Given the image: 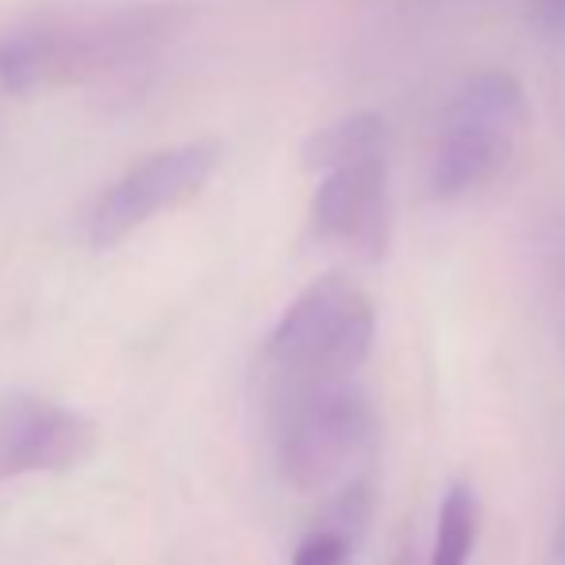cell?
<instances>
[{
  "label": "cell",
  "mask_w": 565,
  "mask_h": 565,
  "mask_svg": "<svg viewBox=\"0 0 565 565\" xmlns=\"http://www.w3.org/2000/svg\"><path fill=\"white\" fill-rule=\"evenodd\" d=\"M393 154H370L320 173L312 196V235L342 243L365 262H381L393 238V201H388Z\"/></svg>",
  "instance_id": "7"
},
{
  "label": "cell",
  "mask_w": 565,
  "mask_h": 565,
  "mask_svg": "<svg viewBox=\"0 0 565 565\" xmlns=\"http://www.w3.org/2000/svg\"><path fill=\"white\" fill-rule=\"evenodd\" d=\"M477 523H481V512H477L473 489L466 481H454L447 497H443L439 527H435V551L427 565H466L477 543Z\"/></svg>",
  "instance_id": "9"
},
{
  "label": "cell",
  "mask_w": 565,
  "mask_h": 565,
  "mask_svg": "<svg viewBox=\"0 0 565 565\" xmlns=\"http://www.w3.org/2000/svg\"><path fill=\"white\" fill-rule=\"evenodd\" d=\"M543 274H546V292H551L554 320H558V331L565 339V224H554L551 235H546Z\"/></svg>",
  "instance_id": "11"
},
{
  "label": "cell",
  "mask_w": 565,
  "mask_h": 565,
  "mask_svg": "<svg viewBox=\"0 0 565 565\" xmlns=\"http://www.w3.org/2000/svg\"><path fill=\"white\" fill-rule=\"evenodd\" d=\"M196 20L189 0H108L35 12L0 31V85L15 97L131 70Z\"/></svg>",
  "instance_id": "1"
},
{
  "label": "cell",
  "mask_w": 565,
  "mask_h": 565,
  "mask_svg": "<svg viewBox=\"0 0 565 565\" xmlns=\"http://www.w3.org/2000/svg\"><path fill=\"white\" fill-rule=\"evenodd\" d=\"M527 20L543 35L565 39V0H527Z\"/></svg>",
  "instance_id": "12"
},
{
  "label": "cell",
  "mask_w": 565,
  "mask_h": 565,
  "mask_svg": "<svg viewBox=\"0 0 565 565\" xmlns=\"http://www.w3.org/2000/svg\"><path fill=\"white\" fill-rule=\"evenodd\" d=\"M89 416L35 393L0 396V481L28 473H70L97 454Z\"/></svg>",
  "instance_id": "6"
},
{
  "label": "cell",
  "mask_w": 565,
  "mask_h": 565,
  "mask_svg": "<svg viewBox=\"0 0 565 565\" xmlns=\"http://www.w3.org/2000/svg\"><path fill=\"white\" fill-rule=\"evenodd\" d=\"M527 119L523 85L508 70H481L450 97L431 150L427 185L439 201H458L500 170Z\"/></svg>",
  "instance_id": "4"
},
{
  "label": "cell",
  "mask_w": 565,
  "mask_h": 565,
  "mask_svg": "<svg viewBox=\"0 0 565 565\" xmlns=\"http://www.w3.org/2000/svg\"><path fill=\"white\" fill-rule=\"evenodd\" d=\"M370 154H393V127L377 113H354L308 135L300 162L308 173H328L342 162H358Z\"/></svg>",
  "instance_id": "8"
},
{
  "label": "cell",
  "mask_w": 565,
  "mask_h": 565,
  "mask_svg": "<svg viewBox=\"0 0 565 565\" xmlns=\"http://www.w3.org/2000/svg\"><path fill=\"white\" fill-rule=\"evenodd\" d=\"M220 166H224V142L220 139H189L139 158L93 201L89 216H85L89 246L93 250H116L150 220L193 201L216 178Z\"/></svg>",
  "instance_id": "5"
},
{
  "label": "cell",
  "mask_w": 565,
  "mask_h": 565,
  "mask_svg": "<svg viewBox=\"0 0 565 565\" xmlns=\"http://www.w3.org/2000/svg\"><path fill=\"white\" fill-rule=\"evenodd\" d=\"M354 539H358V531L335 515L331 523H323V527L308 531V535L300 539L297 554H292V565H347L350 551H354Z\"/></svg>",
  "instance_id": "10"
},
{
  "label": "cell",
  "mask_w": 565,
  "mask_h": 565,
  "mask_svg": "<svg viewBox=\"0 0 565 565\" xmlns=\"http://www.w3.org/2000/svg\"><path fill=\"white\" fill-rule=\"evenodd\" d=\"M554 558L565 565V504H562V520H558V539H554Z\"/></svg>",
  "instance_id": "14"
},
{
  "label": "cell",
  "mask_w": 565,
  "mask_h": 565,
  "mask_svg": "<svg viewBox=\"0 0 565 565\" xmlns=\"http://www.w3.org/2000/svg\"><path fill=\"white\" fill-rule=\"evenodd\" d=\"M377 335V312L350 277L323 274L285 308L266 339L269 388L354 381Z\"/></svg>",
  "instance_id": "2"
},
{
  "label": "cell",
  "mask_w": 565,
  "mask_h": 565,
  "mask_svg": "<svg viewBox=\"0 0 565 565\" xmlns=\"http://www.w3.org/2000/svg\"><path fill=\"white\" fill-rule=\"evenodd\" d=\"M388 565H419L416 558V546H412V539H404L401 546H396V554L388 558Z\"/></svg>",
  "instance_id": "13"
},
{
  "label": "cell",
  "mask_w": 565,
  "mask_h": 565,
  "mask_svg": "<svg viewBox=\"0 0 565 565\" xmlns=\"http://www.w3.org/2000/svg\"><path fill=\"white\" fill-rule=\"evenodd\" d=\"M277 469L297 492H323L347 481L370 454L377 416L358 381L269 388Z\"/></svg>",
  "instance_id": "3"
}]
</instances>
